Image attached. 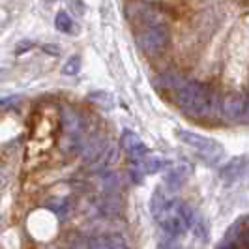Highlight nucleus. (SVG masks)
Instances as JSON below:
<instances>
[{
	"mask_svg": "<svg viewBox=\"0 0 249 249\" xmlns=\"http://www.w3.org/2000/svg\"><path fill=\"white\" fill-rule=\"evenodd\" d=\"M176 101L182 111H186L191 116L204 118L212 116V112L217 107V98L212 92V88L202 85L199 81H186L178 87Z\"/></svg>",
	"mask_w": 249,
	"mask_h": 249,
	"instance_id": "f257e3e1",
	"label": "nucleus"
},
{
	"mask_svg": "<svg viewBox=\"0 0 249 249\" xmlns=\"http://www.w3.org/2000/svg\"><path fill=\"white\" fill-rule=\"evenodd\" d=\"M176 137L180 139L186 146L197 150L206 161L215 163L223 158V154H225L223 146H221L217 141H213V139L199 135V133H193V131H187V129H178V131H176Z\"/></svg>",
	"mask_w": 249,
	"mask_h": 249,
	"instance_id": "f03ea898",
	"label": "nucleus"
},
{
	"mask_svg": "<svg viewBox=\"0 0 249 249\" xmlns=\"http://www.w3.org/2000/svg\"><path fill=\"white\" fill-rule=\"evenodd\" d=\"M141 45L146 53H161L169 45V28L165 25H152L141 34Z\"/></svg>",
	"mask_w": 249,
	"mask_h": 249,
	"instance_id": "7ed1b4c3",
	"label": "nucleus"
},
{
	"mask_svg": "<svg viewBox=\"0 0 249 249\" xmlns=\"http://www.w3.org/2000/svg\"><path fill=\"white\" fill-rule=\"evenodd\" d=\"M246 111V96L244 94H229L221 101V114L231 122H242Z\"/></svg>",
	"mask_w": 249,
	"mask_h": 249,
	"instance_id": "20e7f679",
	"label": "nucleus"
},
{
	"mask_svg": "<svg viewBox=\"0 0 249 249\" xmlns=\"http://www.w3.org/2000/svg\"><path fill=\"white\" fill-rule=\"evenodd\" d=\"M120 144H122V148L127 152V156H129L133 161L144 160L146 154H148L144 142H142L141 137H139L137 133H133V131H124V133H122V139H120Z\"/></svg>",
	"mask_w": 249,
	"mask_h": 249,
	"instance_id": "39448f33",
	"label": "nucleus"
},
{
	"mask_svg": "<svg viewBox=\"0 0 249 249\" xmlns=\"http://www.w3.org/2000/svg\"><path fill=\"white\" fill-rule=\"evenodd\" d=\"M109 148V144L105 142V139L96 135V137L88 139L87 142H83V148H81V154H83V160L88 161L90 165L100 160L101 156L105 154V150Z\"/></svg>",
	"mask_w": 249,
	"mask_h": 249,
	"instance_id": "423d86ee",
	"label": "nucleus"
},
{
	"mask_svg": "<svg viewBox=\"0 0 249 249\" xmlns=\"http://www.w3.org/2000/svg\"><path fill=\"white\" fill-rule=\"evenodd\" d=\"M88 249H129L120 234H100L88 240Z\"/></svg>",
	"mask_w": 249,
	"mask_h": 249,
	"instance_id": "0eeeda50",
	"label": "nucleus"
},
{
	"mask_svg": "<svg viewBox=\"0 0 249 249\" xmlns=\"http://www.w3.org/2000/svg\"><path fill=\"white\" fill-rule=\"evenodd\" d=\"M189 175H191V167L187 163L176 165V167L167 171V175H165V186L169 187V189H173V191L180 189L182 184L189 178Z\"/></svg>",
	"mask_w": 249,
	"mask_h": 249,
	"instance_id": "6e6552de",
	"label": "nucleus"
},
{
	"mask_svg": "<svg viewBox=\"0 0 249 249\" xmlns=\"http://www.w3.org/2000/svg\"><path fill=\"white\" fill-rule=\"evenodd\" d=\"M62 127L68 135H79L81 127H83V120L81 116L71 109H64L62 111Z\"/></svg>",
	"mask_w": 249,
	"mask_h": 249,
	"instance_id": "1a4fd4ad",
	"label": "nucleus"
},
{
	"mask_svg": "<svg viewBox=\"0 0 249 249\" xmlns=\"http://www.w3.org/2000/svg\"><path fill=\"white\" fill-rule=\"evenodd\" d=\"M100 210L103 215L107 217H114L120 212V200L114 193H109V195H103L100 200Z\"/></svg>",
	"mask_w": 249,
	"mask_h": 249,
	"instance_id": "9d476101",
	"label": "nucleus"
},
{
	"mask_svg": "<svg viewBox=\"0 0 249 249\" xmlns=\"http://www.w3.org/2000/svg\"><path fill=\"white\" fill-rule=\"evenodd\" d=\"M244 165H246L244 158H236V160L229 161L223 169H221V178H223V180H229V182L236 180L238 176L242 175V171H244Z\"/></svg>",
	"mask_w": 249,
	"mask_h": 249,
	"instance_id": "9b49d317",
	"label": "nucleus"
},
{
	"mask_svg": "<svg viewBox=\"0 0 249 249\" xmlns=\"http://www.w3.org/2000/svg\"><path fill=\"white\" fill-rule=\"evenodd\" d=\"M54 26H56V30H60L64 34L73 32V21H71V17L66 12L56 13V17H54Z\"/></svg>",
	"mask_w": 249,
	"mask_h": 249,
	"instance_id": "f8f14e48",
	"label": "nucleus"
},
{
	"mask_svg": "<svg viewBox=\"0 0 249 249\" xmlns=\"http://www.w3.org/2000/svg\"><path fill=\"white\" fill-rule=\"evenodd\" d=\"M191 231H193V234L199 238V240H208V225H206V221L200 217V215H197V219H195V223H193V227H191Z\"/></svg>",
	"mask_w": 249,
	"mask_h": 249,
	"instance_id": "ddd939ff",
	"label": "nucleus"
},
{
	"mask_svg": "<svg viewBox=\"0 0 249 249\" xmlns=\"http://www.w3.org/2000/svg\"><path fill=\"white\" fill-rule=\"evenodd\" d=\"M79 70H81V58H79V56L70 58V60L66 62V66H64V73L66 75H75Z\"/></svg>",
	"mask_w": 249,
	"mask_h": 249,
	"instance_id": "4468645a",
	"label": "nucleus"
},
{
	"mask_svg": "<svg viewBox=\"0 0 249 249\" xmlns=\"http://www.w3.org/2000/svg\"><path fill=\"white\" fill-rule=\"evenodd\" d=\"M242 122L249 124V94H246V111H244V120Z\"/></svg>",
	"mask_w": 249,
	"mask_h": 249,
	"instance_id": "2eb2a0df",
	"label": "nucleus"
},
{
	"mask_svg": "<svg viewBox=\"0 0 249 249\" xmlns=\"http://www.w3.org/2000/svg\"><path fill=\"white\" fill-rule=\"evenodd\" d=\"M161 249H182L180 246H176V244H171V242H167V244H163V246H160Z\"/></svg>",
	"mask_w": 249,
	"mask_h": 249,
	"instance_id": "dca6fc26",
	"label": "nucleus"
},
{
	"mask_svg": "<svg viewBox=\"0 0 249 249\" xmlns=\"http://www.w3.org/2000/svg\"><path fill=\"white\" fill-rule=\"evenodd\" d=\"M2 105H6V100H0V107H2Z\"/></svg>",
	"mask_w": 249,
	"mask_h": 249,
	"instance_id": "f3484780",
	"label": "nucleus"
},
{
	"mask_svg": "<svg viewBox=\"0 0 249 249\" xmlns=\"http://www.w3.org/2000/svg\"><path fill=\"white\" fill-rule=\"evenodd\" d=\"M45 2H54V0H45Z\"/></svg>",
	"mask_w": 249,
	"mask_h": 249,
	"instance_id": "a211bd4d",
	"label": "nucleus"
}]
</instances>
